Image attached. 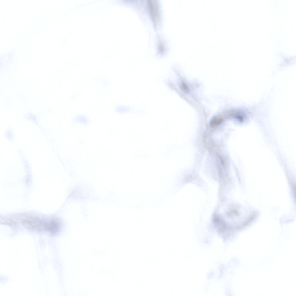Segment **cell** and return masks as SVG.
<instances>
[{"mask_svg": "<svg viewBox=\"0 0 296 296\" xmlns=\"http://www.w3.org/2000/svg\"><path fill=\"white\" fill-rule=\"evenodd\" d=\"M23 221V223L29 227L46 231L53 235L56 234L60 227L59 221L55 219L48 220L31 217L25 219Z\"/></svg>", "mask_w": 296, "mask_h": 296, "instance_id": "cell-1", "label": "cell"}, {"mask_svg": "<svg viewBox=\"0 0 296 296\" xmlns=\"http://www.w3.org/2000/svg\"><path fill=\"white\" fill-rule=\"evenodd\" d=\"M150 4V11L153 20L156 23L158 18V10L156 5H155L154 3L149 2Z\"/></svg>", "mask_w": 296, "mask_h": 296, "instance_id": "cell-2", "label": "cell"}]
</instances>
